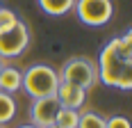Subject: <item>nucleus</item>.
Wrapping results in <instances>:
<instances>
[{"label":"nucleus","instance_id":"f257e3e1","mask_svg":"<svg viewBox=\"0 0 132 128\" xmlns=\"http://www.w3.org/2000/svg\"><path fill=\"white\" fill-rule=\"evenodd\" d=\"M130 64H132V37H130V30H125L121 37L112 39L100 51V55H98V80L107 87L128 91L132 87Z\"/></svg>","mask_w":132,"mask_h":128},{"label":"nucleus","instance_id":"f03ea898","mask_svg":"<svg viewBox=\"0 0 132 128\" xmlns=\"http://www.w3.org/2000/svg\"><path fill=\"white\" fill-rule=\"evenodd\" d=\"M57 87H59V73L48 64H32L23 73L21 89H25V94H30L32 98L55 96Z\"/></svg>","mask_w":132,"mask_h":128},{"label":"nucleus","instance_id":"7ed1b4c3","mask_svg":"<svg viewBox=\"0 0 132 128\" xmlns=\"http://www.w3.org/2000/svg\"><path fill=\"white\" fill-rule=\"evenodd\" d=\"M59 80L78 85L82 89H93L98 85V66L89 60V57H73L62 66L59 71Z\"/></svg>","mask_w":132,"mask_h":128},{"label":"nucleus","instance_id":"20e7f679","mask_svg":"<svg viewBox=\"0 0 132 128\" xmlns=\"http://www.w3.org/2000/svg\"><path fill=\"white\" fill-rule=\"evenodd\" d=\"M73 9L78 14L80 23L89 27L107 25L114 16V2L112 0H75Z\"/></svg>","mask_w":132,"mask_h":128},{"label":"nucleus","instance_id":"39448f33","mask_svg":"<svg viewBox=\"0 0 132 128\" xmlns=\"http://www.w3.org/2000/svg\"><path fill=\"white\" fill-rule=\"evenodd\" d=\"M30 46V30L18 18L9 30L0 32V60H14Z\"/></svg>","mask_w":132,"mask_h":128},{"label":"nucleus","instance_id":"423d86ee","mask_svg":"<svg viewBox=\"0 0 132 128\" xmlns=\"http://www.w3.org/2000/svg\"><path fill=\"white\" fill-rule=\"evenodd\" d=\"M59 110V103L55 96H46V98H34L30 105V124L37 128H48L55 124V117Z\"/></svg>","mask_w":132,"mask_h":128},{"label":"nucleus","instance_id":"0eeeda50","mask_svg":"<svg viewBox=\"0 0 132 128\" xmlns=\"http://www.w3.org/2000/svg\"><path fill=\"white\" fill-rule=\"evenodd\" d=\"M55 98H57V103H59V108L80 110V108L84 105V101H87V89L59 80V87H57V91H55Z\"/></svg>","mask_w":132,"mask_h":128},{"label":"nucleus","instance_id":"6e6552de","mask_svg":"<svg viewBox=\"0 0 132 128\" xmlns=\"http://www.w3.org/2000/svg\"><path fill=\"white\" fill-rule=\"evenodd\" d=\"M21 85H23V73L16 69V66H2V71H0V91H5V94H14V91L21 89Z\"/></svg>","mask_w":132,"mask_h":128},{"label":"nucleus","instance_id":"1a4fd4ad","mask_svg":"<svg viewBox=\"0 0 132 128\" xmlns=\"http://www.w3.org/2000/svg\"><path fill=\"white\" fill-rule=\"evenodd\" d=\"M41 7V12L48 16H64L73 9L75 0H37Z\"/></svg>","mask_w":132,"mask_h":128},{"label":"nucleus","instance_id":"9d476101","mask_svg":"<svg viewBox=\"0 0 132 128\" xmlns=\"http://www.w3.org/2000/svg\"><path fill=\"white\" fill-rule=\"evenodd\" d=\"M16 117V101L12 94L0 91V126H7Z\"/></svg>","mask_w":132,"mask_h":128},{"label":"nucleus","instance_id":"9b49d317","mask_svg":"<svg viewBox=\"0 0 132 128\" xmlns=\"http://www.w3.org/2000/svg\"><path fill=\"white\" fill-rule=\"evenodd\" d=\"M78 119H80L78 110L59 108V110H57V117H55V124H57L59 128H78Z\"/></svg>","mask_w":132,"mask_h":128},{"label":"nucleus","instance_id":"f8f14e48","mask_svg":"<svg viewBox=\"0 0 132 128\" xmlns=\"http://www.w3.org/2000/svg\"><path fill=\"white\" fill-rule=\"evenodd\" d=\"M78 128H105V117L98 112H82L78 119Z\"/></svg>","mask_w":132,"mask_h":128},{"label":"nucleus","instance_id":"ddd939ff","mask_svg":"<svg viewBox=\"0 0 132 128\" xmlns=\"http://www.w3.org/2000/svg\"><path fill=\"white\" fill-rule=\"evenodd\" d=\"M18 21V16L14 9H7V7H0V32H5V30H9Z\"/></svg>","mask_w":132,"mask_h":128},{"label":"nucleus","instance_id":"4468645a","mask_svg":"<svg viewBox=\"0 0 132 128\" xmlns=\"http://www.w3.org/2000/svg\"><path fill=\"white\" fill-rule=\"evenodd\" d=\"M105 128H130V119L123 115H114L105 119Z\"/></svg>","mask_w":132,"mask_h":128},{"label":"nucleus","instance_id":"2eb2a0df","mask_svg":"<svg viewBox=\"0 0 132 128\" xmlns=\"http://www.w3.org/2000/svg\"><path fill=\"white\" fill-rule=\"evenodd\" d=\"M18 128H37V126H32V124H23V126H18Z\"/></svg>","mask_w":132,"mask_h":128},{"label":"nucleus","instance_id":"dca6fc26","mask_svg":"<svg viewBox=\"0 0 132 128\" xmlns=\"http://www.w3.org/2000/svg\"><path fill=\"white\" fill-rule=\"evenodd\" d=\"M2 66H5V60H0V71H2Z\"/></svg>","mask_w":132,"mask_h":128},{"label":"nucleus","instance_id":"f3484780","mask_svg":"<svg viewBox=\"0 0 132 128\" xmlns=\"http://www.w3.org/2000/svg\"><path fill=\"white\" fill-rule=\"evenodd\" d=\"M48 128H59V126H57V124H53V126H48Z\"/></svg>","mask_w":132,"mask_h":128},{"label":"nucleus","instance_id":"a211bd4d","mask_svg":"<svg viewBox=\"0 0 132 128\" xmlns=\"http://www.w3.org/2000/svg\"><path fill=\"white\" fill-rule=\"evenodd\" d=\"M0 128H5V126H0Z\"/></svg>","mask_w":132,"mask_h":128}]
</instances>
